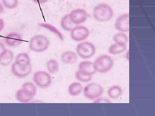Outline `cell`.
<instances>
[{
  "mask_svg": "<svg viewBox=\"0 0 155 116\" xmlns=\"http://www.w3.org/2000/svg\"><path fill=\"white\" fill-rule=\"evenodd\" d=\"M116 30L120 32H127L129 31V15L128 14H122L116 19L115 23Z\"/></svg>",
  "mask_w": 155,
  "mask_h": 116,
  "instance_id": "10",
  "label": "cell"
},
{
  "mask_svg": "<svg viewBox=\"0 0 155 116\" xmlns=\"http://www.w3.org/2000/svg\"><path fill=\"white\" fill-rule=\"evenodd\" d=\"M90 31L88 28L82 25H76L70 31V37L75 41H82L89 36Z\"/></svg>",
  "mask_w": 155,
  "mask_h": 116,
  "instance_id": "7",
  "label": "cell"
},
{
  "mask_svg": "<svg viewBox=\"0 0 155 116\" xmlns=\"http://www.w3.org/2000/svg\"><path fill=\"white\" fill-rule=\"evenodd\" d=\"M2 4L6 8L14 9L19 5V0H2Z\"/></svg>",
  "mask_w": 155,
  "mask_h": 116,
  "instance_id": "25",
  "label": "cell"
},
{
  "mask_svg": "<svg viewBox=\"0 0 155 116\" xmlns=\"http://www.w3.org/2000/svg\"><path fill=\"white\" fill-rule=\"evenodd\" d=\"M122 87L118 85L111 86L108 90V96L112 99L118 98L122 95Z\"/></svg>",
  "mask_w": 155,
  "mask_h": 116,
  "instance_id": "19",
  "label": "cell"
},
{
  "mask_svg": "<svg viewBox=\"0 0 155 116\" xmlns=\"http://www.w3.org/2000/svg\"><path fill=\"white\" fill-rule=\"evenodd\" d=\"M61 28L64 30L70 31L72 28L76 26L71 21L69 14H67L63 17L61 21Z\"/></svg>",
  "mask_w": 155,
  "mask_h": 116,
  "instance_id": "16",
  "label": "cell"
},
{
  "mask_svg": "<svg viewBox=\"0 0 155 116\" xmlns=\"http://www.w3.org/2000/svg\"><path fill=\"white\" fill-rule=\"evenodd\" d=\"M79 70L93 75L96 73L94 63L90 61H85L81 62L79 65Z\"/></svg>",
  "mask_w": 155,
  "mask_h": 116,
  "instance_id": "15",
  "label": "cell"
},
{
  "mask_svg": "<svg viewBox=\"0 0 155 116\" xmlns=\"http://www.w3.org/2000/svg\"><path fill=\"white\" fill-rule=\"evenodd\" d=\"M32 71L31 64L28 66H23L14 62L11 66V72L13 75L19 78L27 77Z\"/></svg>",
  "mask_w": 155,
  "mask_h": 116,
  "instance_id": "9",
  "label": "cell"
},
{
  "mask_svg": "<svg viewBox=\"0 0 155 116\" xmlns=\"http://www.w3.org/2000/svg\"><path fill=\"white\" fill-rule=\"evenodd\" d=\"M113 38L116 43L126 44L128 41V37L123 32L116 34L114 35Z\"/></svg>",
  "mask_w": 155,
  "mask_h": 116,
  "instance_id": "23",
  "label": "cell"
},
{
  "mask_svg": "<svg viewBox=\"0 0 155 116\" xmlns=\"http://www.w3.org/2000/svg\"><path fill=\"white\" fill-rule=\"evenodd\" d=\"M104 88L101 85L96 83H89L83 89L84 96L90 100H94L101 96Z\"/></svg>",
  "mask_w": 155,
  "mask_h": 116,
  "instance_id": "4",
  "label": "cell"
},
{
  "mask_svg": "<svg viewBox=\"0 0 155 116\" xmlns=\"http://www.w3.org/2000/svg\"><path fill=\"white\" fill-rule=\"evenodd\" d=\"M22 89L27 92L29 94L35 96L37 93V88L33 83L31 82H26L22 85Z\"/></svg>",
  "mask_w": 155,
  "mask_h": 116,
  "instance_id": "24",
  "label": "cell"
},
{
  "mask_svg": "<svg viewBox=\"0 0 155 116\" xmlns=\"http://www.w3.org/2000/svg\"><path fill=\"white\" fill-rule=\"evenodd\" d=\"M50 44V41L47 37L42 34H37L31 38L29 48L34 52L41 53L46 50Z\"/></svg>",
  "mask_w": 155,
  "mask_h": 116,
  "instance_id": "2",
  "label": "cell"
},
{
  "mask_svg": "<svg viewBox=\"0 0 155 116\" xmlns=\"http://www.w3.org/2000/svg\"><path fill=\"white\" fill-rule=\"evenodd\" d=\"M82 90V85L78 82H74L69 85V93L72 96H76L79 95L81 93Z\"/></svg>",
  "mask_w": 155,
  "mask_h": 116,
  "instance_id": "20",
  "label": "cell"
},
{
  "mask_svg": "<svg viewBox=\"0 0 155 116\" xmlns=\"http://www.w3.org/2000/svg\"><path fill=\"white\" fill-rule=\"evenodd\" d=\"M16 99L19 102H28L33 98V96L23 89H19L15 94Z\"/></svg>",
  "mask_w": 155,
  "mask_h": 116,
  "instance_id": "14",
  "label": "cell"
},
{
  "mask_svg": "<svg viewBox=\"0 0 155 116\" xmlns=\"http://www.w3.org/2000/svg\"><path fill=\"white\" fill-rule=\"evenodd\" d=\"M16 63L23 66L31 65L30 57L26 53H19L16 56L15 61Z\"/></svg>",
  "mask_w": 155,
  "mask_h": 116,
  "instance_id": "18",
  "label": "cell"
},
{
  "mask_svg": "<svg viewBox=\"0 0 155 116\" xmlns=\"http://www.w3.org/2000/svg\"><path fill=\"white\" fill-rule=\"evenodd\" d=\"M61 60L65 64L72 65L77 62L78 57L75 52L71 51L65 52L61 55Z\"/></svg>",
  "mask_w": 155,
  "mask_h": 116,
  "instance_id": "13",
  "label": "cell"
},
{
  "mask_svg": "<svg viewBox=\"0 0 155 116\" xmlns=\"http://www.w3.org/2000/svg\"><path fill=\"white\" fill-rule=\"evenodd\" d=\"M5 22L4 20L2 18H0V32L2 31L5 28Z\"/></svg>",
  "mask_w": 155,
  "mask_h": 116,
  "instance_id": "27",
  "label": "cell"
},
{
  "mask_svg": "<svg viewBox=\"0 0 155 116\" xmlns=\"http://www.w3.org/2000/svg\"><path fill=\"white\" fill-rule=\"evenodd\" d=\"M6 49L5 46L2 43L0 42V55Z\"/></svg>",
  "mask_w": 155,
  "mask_h": 116,
  "instance_id": "28",
  "label": "cell"
},
{
  "mask_svg": "<svg viewBox=\"0 0 155 116\" xmlns=\"http://www.w3.org/2000/svg\"><path fill=\"white\" fill-rule=\"evenodd\" d=\"M46 67L48 71L51 74H56L59 71L58 62L54 59H51L47 62Z\"/></svg>",
  "mask_w": 155,
  "mask_h": 116,
  "instance_id": "22",
  "label": "cell"
},
{
  "mask_svg": "<svg viewBox=\"0 0 155 116\" xmlns=\"http://www.w3.org/2000/svg\"><path fill=\"white\" fill-rule=\"evenodd\" d=\"M5 41L7 45L11 47L18 46L22 43L23 39L20 34L17 32H11L6 35Z\"/></svg>",
  "mask_w": 155,
  "mask_h": 116,
  "instance_id": "11",
  "label": "cell"
},
{
  "mask_svg": "<svg viewBox=\"0 0 155 116\" xmlns=\"http://www.w3.org/2000/svg\"><path fill=\"white\" fill-rule=\"evenodd\" d=\"M126 44L116 43L111 45L108 49V52L111 54L116 55L122 53L126 49Z\"/></svg>",
  "mask_w": 155,
  "mask_h": 116,
  "instance_id": "17",
  "label": "cell"
},
{
  "mask_svg": "<svg viewBox=\"0 0 155 116\" xmlns=\"http://www.w3.org/2000/svg\"><path fill=\"white\" fill-rule=\"evenodd\" d=\"M14 59V54L12 51L6 49L0 55V65L8 66L11 65Z\"/></svg>",
  "mask_w": 155,
  "mask_h": 116,
  "instance_id": "12",
  "label": "cell"
},
{
  "mask_svg": "<svg viewBox=\"0 0 155 116\" xmlns=\"http://www.w3.org/2000/svg\"><path fill=\"white\" fill-rule=\"evenodd\" d=\"M4 11V7L2 4L0 3V15H1Z\"/></svg>",
  "mask_w": 155,
  "mask_h": 116,
  "instance_id": "30",
  "label": "cell"
},
{
  "mask_svg": "<svg viewBox=\"0 0 155 116\" xmlns=\"http://www.w3.org/2000/svg\"><path fill=\"white\" fill-rule=\"evenodd\" d=\"M76 51L78 55L83 59H88L94 55L96 47L94 44L88 41L83 42L78 45Z\"/></svg>",
  "mask_w": 155,
  "mask_h": 116,
  "instance_id": "5",
  "label": "cell"
},
{
  "mask_svg": "<svg viewBox=\"0 0 155 116\" xmlns=\"http://www.w3.org/2000/svg\"><path fill=\"white\" fill-rule=\"evenodd\" d=\"M75 77L80 82L86 83L91 81L92 77V75L83 72L81 70H78L75 74Z\"/></svg>",
  "mask_w": 155,
  "mask_h": 116,
  "instance_id": "21",
  "label": "cell"
},
{
  "mask_svg": "<svg viewBox=\"0 0 155 116\" xmlns=\"http://www.w3.org/2000/svg\"><path fill=\"white\" fill-rule=\"evenodd\" d=\"M110 101H109V100H108V99H104V98H100V99H98L97 100V101H95L94 102H110Z\"/></svg>",
  "mask_w": 155,
  "mask_h": 116,
  "instance_id": "29",
  "label": "cell"
},
{
  "mask_svg": "<svg viewBox=\"0 0 155 116\" xmlns=\"http://www.w3.org/2000/svg\"><path fill=\"white\" fill-rule=\"evenodd\" d=\"M114 63V60L111 57L107 55H103L97 58L94 65L96 72L105 73L112 69Z\"/></svg>",
  "mask_w": 155,
  "mask_h": 116,
  "instance_id": "3",
  "label": "cell"
},
{
  "mask_svg": "<svg viewBox=\"0 0 155 116\" xmlns=\"http://www.w3.org/2000/svg\"><path fill=\"white\" fill-rule=\"evenodd\" d=\"M71 21L75 25H80L84 23L87 20L88 15L84 9H75L69 14Z\"/></svg>",
  "mask_w": 155,
  "mask_h": 116,
  "instance_id": "8",
  "label": "cell"
},
{
  "mask_svg": "<svg viewBox=\"0 0 155 116\" xmlns=\"http://www.w3.org/2000/svg\"><path fill=\"white\" fill-rule=\"evenodd\" d=\"M34 3L38 5H42L47 2L48 0H31Z\"/></svg>",
  "mask_w": 155,
  "mask_h": 116,
  "instance_id": "26",
  "label": "cell"
},
{
  "mask_svg": "<svg viewBox=\"0 0 155 116\" xmlns=\"http://www.w3.org/2000/svg\"><path fill=\"white\" fill-rule=\"evenodd\" d=\"M33 80L38 87L43 89L48 87L52 81L51 75L44 71H38L35 73Z\"/></svg>",
  "mask_w": 155,
  "mask_h": 116,
  "instance_id": "6",
  "label": "cell"
},
{
  "mask_svg": "<svg viewBox=\"0 0 155 116\" xmlns=\"http://www.w3.org/2000/svg\"><path fill=\"white\" fill-rule=\"evenodd\" d=\"M93 15L95 19L99 22H107L110 20L114 15L113 8L106 3L97 5L93 9Z\"/></svg>",
  "mask_w": 155,
  "mask_h": 116,
  "instance_id": "1",
  "label": "cell"
}]
</instances>
